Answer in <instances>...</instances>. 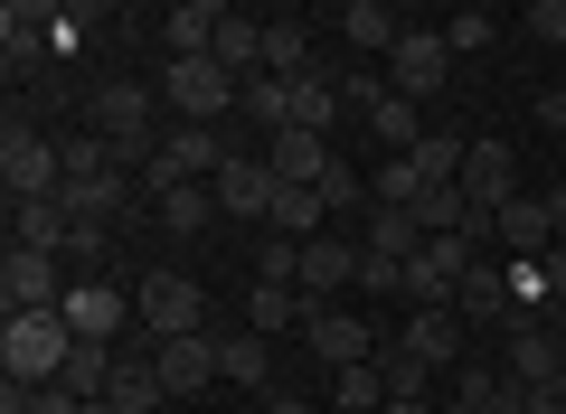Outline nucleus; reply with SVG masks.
I'll return each instance as SVG.
<instances>
[{
    "label": "nucleus",
    "mask_w": 566,
    "mask_h": 414,
    "mask_svg": "<svg viewBox=\"0 0 566 414\" xmlns=\"http://www.w3.org/2000/svg\"><path fill=\"white\" fill-rule=\"evenodd\" d=\"M85 114H95V141H114L123 170H151V151H161V95H151V85L114 76V85L85 95Z\"/></svg>",
    "instance_id": "nucleus-1"
},
{
    "label": "nucleus",
    "mask_w": 566,
    "mask_h": 414,
    "mask_svg": "<svg viewBox=\"0 0 566 414\" xmlns=\"http://www.w3.org/2000/svg\"><path fill=\"white\" fill-rule=\"evenodd\" d=\"M66 358H76V330L57 311H10L0 320V376L10 386H57Z\"/></svg>",
    "instance_id": "nucleus-2"
},
{
    "label": "nucleus",
    "mask_w": 566,
    "mask_h": 414,
    "mask_svg": "<svg viewBox=\"0 0 566 414\" xmlns=\"http://www.w3.org/2000/svg\"><path fill=\"white\" fill-rule=\"evenodd\" d=\"M472 264H482L472 236H424L416 264H406V311H453V293H463Z\"/></svg>",
    "instance_id": "nucleus-3"
},
{
    "label": "nucleus",
    "mask_w": 566,
    "mask_h": 414,
    "mask_svg": "<svg viewBox=\"0 0 566 414\" xmlns=\"http://www.w3.org/2000/svg\"><path fill=\"white\" fill-rule=\"evenodd\" d=\"M218 170H227V141L208 132V123H170L161 151H151V170H142V189H208Z\"/></svg>",
    "instance_id": "nucleus-4"
},
{
    "label": "nucleus",
    "mask_w": 566,
    "mask_h": 414,
    "mask_svg": "<svg viewBox=\"0 0 566 414\" xmlns=\"http://www.w3.org/2000/svg\"><path fill=\"white\" fill-rule=\"evenodd\" d=\"M133 320H142L151 339H189V330H208V293H199L189 274H170V264H161V274L133 283Z\"/></svg>",
    "instance_id": "nucleus-5"
},
{
    "label": "nucleus",
    "mask_w": 566,
    "mask_h": 414,
    "mask_svg": "<svg viewBox=\"0 0 566 414\" xmlns=\"http://www.w3.org/2000/svg\"><path fill=\"white\" fill-rule=\"evenodd\" d=\"M0 189H10V208H20V198H57V189H66L57 141H48V132H29L20 114H10V132H0Z\"/></svg>",
    "instance_id": "nucleus-6"
},
{
    "label": "nucleus",
    "mask_w": 566,
    "mask_h": 414,
    "mask_svg": "<svg viewBox=\"0 0 566 414\" xmlns=\"http://www.w3.org/2000/svg\"><path fill=\"white\" fill-rule=\"evenodd\" d=\"M387 349H406L416 368H434V376H463L472 368V320L463 311H406Z\"/></svg>",
    "instance_id": "nucleus-7"
},
{
    "label": "nucleus",
    "mask_w": 566,
    "mask_h": 414,
    "mask_svg": "<svg viewBox=\"0 0 566 414\" xmlns=\"http://www.w3.org/2000/svg\"><path fill=\"white\" fill-rule=\"evenodd\" d=\"M161 95H170L180 123H208V132H218V114H237V76H227L218 57H170Z\"/></svg>",
    "instance_id": "nucleus-8"
},
{
    "label": "nucleus",
    "mask_w": 566,
    "mask_h": 414,
    "mask_svg": "<svg viewBox=\"0 0 566 414\" xmlns=\"http://www.w3.org/2000/svg\"><path fill=\"white\" fill-rule=\"evenodd\" d=\"M57 320L85 339V349H114V330L133 320V293H123V283H104V274H95V283H66Z\"/></svg>",
    "instance_id": "nucleus-9"
},
{
    "label": "nucleus",
    "mask_w": 566,
    "mask_h": 414,
    "mask_svg": "<svg viewBox=\"0 0 566 414\" xmlns=\"http://www.w3.org/2000/svg\"><path fill=\"white\" fill-rule=\"evenodd\" d=\"M303 339H312V349H322V368H331V376H340V368H368V358L387 349V339L368 330V320L331 311V301H312V311H303Z\"/></svg>",
    "instance_id": "nucleus-10"
},
{
    "label": "nucleus",
    "mask_w": 566,
    "mask_h": 414,
    "mask_svg": "<svg viewBox=\"0 0 566 414\" xmlns=\"http://www.w3.org/2000/svg\"><path fill=\"white\" fill-rule=\"evenodd\" d=\"M66 283H57V255H39V245H10L0 255V311H57Z\"/></svg>",
    "instance_id": "nucleus-11"
},
{
    "label": "nucleus",
    "mask_w": 566,
    "mask_h": 414,
    "mask_svg": "<svg viewBox=\"0 0 566 414\" xmlns=\"http://www.w3.org/2000/svg\"><path fill=\"white\" fill-rule=\"evenodd\" d=\"M444 76H453L444 29H406V39H397V57H387V85H397V95L416 104V95H444Z\"/></svg>",
    "instance_id": "nucleus-12"
},
{
    "label": "nucleus",
    "mask_w": 566,
    "mask_h": 414,
    "mask_svg": "<svg viewBox=\"0 0 566 414\" xmlns=\"http://www.w3.org/2000/svg\"><path fill=\"white\" fill-rule=\"evenodd\" d=\"M208 189H218V217H237V226L255 217V226H264V217H274V189H283V179H274V160H245V151H227V170L208 179Z\"/></svg>",
    "instance_id": "nucleus-13"
},
{
    "label": "nucleus",
    "mask_w": 566,
    "mask_h": 414,
    "mask_svg": "<svg viewBox=\"0 0 566 414\" xmlns=\"http://www.w3.org/2000/svg\"><path fill=\"white\" fill-rule=\"evenodd\" d=\"M501 368L520 376V386H566V330H557V320H520Z\"/></svg>",
    "instance_id": "nucleus-14"
},
{
    "label": "nucleus",
    "mask_w": 566,
    "mask_h": 414,
    "mask_svg": "<svg viewBox=\"0 0 566 414\" xmlns=\"http://www.w3.org/2000/svg\"><path fill=\"white\" fill-rule=\"evenodd\" d=\"M151 368H161V386H170V395H199V386H218V330L161 339V349H151Z\"/></svg>",
    "instance_id": "nucleus-15"
},
{
    "label": "nucleus",
    "mask_w": 566,
    "mask_h": 414,
    "mask_svg": "<svg viewBox=\"0 0 566 414\" xmlns=\"http://www.w3.org/2000/svg\"><path fill=\"white\" fill-rule=\"evenodd\" d=\"M293 283H303V301H331L340 283H359V236H312Z\"/></svg>",
    "instance_id": "nucleus-16"
},
{
    "label": "nucleus",
    "mask_w": 566,
    "mask_h": 414,
    "mask_svg": "<svg viewBox=\"0 0 566 414\" xmlns=\"http://www.w3.org/2000/svg\"><path fill=\"white\" fill-rule=\"evenodd\" d=\"M264 160H274V179H293V189H322V179L340 170V151H331L322 132H274V141H264Z\"/></svg>",
    "instance_id": "nucleus-17"
},
{
    "label": "nucleus",
    "mask_w": 566,
    "mask_h": 414,
    "mask_svg": "<svg viewBox=\"0 0 566 414\" xmlns=\"http://www.w3.org/2000/svg\"><path fill=\"white\" fill-rule=\"evenodd\" d=\"M453 311H463V320H501V330H510V320H520V293H510V264H472V274H463V293H453Z\"/></svg>",
    "instance_id": "nucleus-18"
},
{
    "label": "nucleus",
    "mask_w": 566,
    "mask_h": 414,
    "mask_svg": "<svg viewBox=\"0 0 566 414\" xmlns=\"http://www.w3.org/2000/svg\"><path fill=\"white\" fill-rule=\"evenodd\" d=\"M331 20H340V39L359 47V57H397V39H406V20L387 10V0H340Z\"/></svg>",
    "instance_id": "nucleus-19"
},
{
    "label": "nucleus",
    "mask_w": 566,
    "mask_h": 414,
    "mask_svg": "<svg viewBox=\"0 0 566 414\" xmlns=\"http://www.w3.org/2000/svg\"><path fill=\"white\" fill-rule=\"evenodd\" d=\"M218 20H227V0H180L161 20V57H208L218 47Z\"/></svg>",
    "instance_id": "nucleus-20"
},
{
    "label": "nucleus",
    "mask_w": 566,
    "mask_h": 414,
    "mask_svg": "<svg viewBox=\"0 0 566 414\" xmlns=\"http://www.w3.org/2000/svg\"><path fill=\"white\" fill-rule=\"evenodd\" d=\"M501 245H510V264H538L547 255V245H557V226H547V198H510V208H501Z\"/></svg>",
    "instance_id": "nucleus-21"
},
{
    "label": "nucleus",
    "mask_w": 566,
    "mask_h": 414,
    "mask_svg": "<svg viewBox=\"0 0 566 414\" xmlns=\"http://www.w3.org/2000/svg\"><path fill=\"white\" fill-rule=\"evenodd\" d=\"M218 376H227V386H255V395H274V339H264V330L218 339Z\"/></svg>",
    "instance_id": "nucleus-22"
},
{
    "label": "nucleus",
    "mask_w": 566,
    "mask_h": 414,
    "mask_svg": "<svg viewBox=\"0 0 566 414\" xmlns=\"http://www.w3.org/2000/svg\"><path fill=\"white\" fill-rule=\"evenodd\" d=\"M208 57H218L227 66V76H264V20H245V10H227V20H218V47H208Z\"/></svg>",
    "instance_id": "nucleus-23"
},
{
    "label": "nucleus",
    "mask_w": 566,
    "mask_h": 414,
    "mask_svg": "<svg viewBox=\"0 0 566 414\" xmlns=\"http://www.w3.org/2000/svg\"><path fill=\"white\" fill-rule=\"evenodd\" d=\"M66 236H76V217H66L57 198H20V208H10V245H39V255H57Z\"/></svg>",
    "instance_id": "nucleus-24"
},
{
    "label": "nucleus",
    "mask_w": 566,
    "mask_h": 414,
    "mask_svg": "<svg viewBox=\"0 0 566 414\" xmlns=\"http://www.w3.org/2000/svg\"><path fill=\"white\" fill-rule=\"evenodd\" d=\"M303 311H312V301L293 293V283H245V330H264V339H274V330H303Z\"/></svg>",
    "instance_id": "nucleus-25"
},
{
    "label": "nucleus",
    "mask_w": 566,
    "mask_h": 414,
    "mask_svg": "<svg viewBox=\"0 0 566 414\" xmlns=\"http://www.w3.org/2000/svg\"><path fill=\"white\" fill-rule=\"evenodd\" d=\"M331 114H340V76H331V66L293 76V123H283V132H331Z\"/></svg>",
    "instance_id": "nucleus-26"
},
{
    "label": "nucleus",
    "mask_w": 566,
    "mask_h": 414,
    "mask_svg": "<svg viewBox=\"0 0 566 414\" xmlns=\"http://www.w3.org/2000/svg\"><path fill=\"white\" fill-rule=\"evenodd\" d=\"M237 114L264 123V141H274L283 123H293V76H245V85H237Z\"/></svg>",
    "instance_id": "nucleus-27"
},
{
    "label": "nucleus",
    "mask_w": 566,
    "mask_h": 414,
    "mask_svg": "<svg viewBox=\"0 0 566 414\" xmlns=\"http://www.w3.org/2000/svg\"><path fill=\"white\" fill-rule=\"evenodd\" d=\"M312 29L303 20H264V76H312Z\"/></svg>",
    "instance_id": "nucleus-28"
},
{
    "label": "nucleus",
    "mask_w": 566,
    "mask_h": 414,
    "mask_svg": "<svg viewBox=\"0 0 566 414\" xmlns=\"http://www.w3.org/2000/svg\"><path fill=\"white\" fill-rule=\"evenodd\" d=\"M161 368H151V358H123V368H114V395H104V405H114V414H161Z\"/></svg>",
    "instance_id": "nucleus-29"
},
{
    "label": "nucleus",
    "mask_w": 566,
    "mask_h": 414,
    "mask_svg": "<svg viewBox=\"0 0 566 414\" xmlns=\"http://www.w3.org/2000/svg\"><path fill=\"white\" fill-rule=\"evenodd\" d=\"M114 368H123L114 349H85V339H76V358H66V376H57V386L76 395V405H104V395H114Z\"/></svg>",
    "instance_id": "nucleus-30"
},
{
    "label": "nucleus",
    "mask_w": 566,
    "mask_h": 414,
    "mask_svg": "<svg viewBox=\"0 0 566 414\" xmlns=\"http://www.w3.org/2000/svg\"><path fill=\"white\" fill-rule=\"evenodd\" d=\"M331 414H387V368H378V358L331 376Z\"/></svg>",
    "instance_id": "nucleus-31"
},
{
    "label": "nucleus",
    "mask_w": 566,
    "mask_h": 414,
    "mask_svg": "<svg viewBox=\"0 0 566 414\" xmlns=\"http://www.w3.org/2000/svg\"><path fill=\"white\" fill-rule=\"evenodd\" d=\"M463 151H472V141H453V132H424L416 151H397V160L416 170V189H434V179H463Z\"/></svg>",
    "instance_id": "nucleus-32"
},
{
    "label": "nucleus",
    "mask_w": 566,
    "mask_h": 414,
    "mask_svg": "<svg viewBox=\"0 0 566 414\" xmlns=\"http://www.w3.org/2000/svg\"><path fill=\"white\" fill-rule=\"evenodd\" d=\"M368 255H397V264H416V245H424V226L406 217V208H368Z\"/></svg>",
    "instance_id": "nucleus-33"
},
{
    "label": "nucleus",
    "mask_w": 566,
    "mask_h": 414,
    "mask_svg": "<svg viewBox=\"0 0 566 414\" xmlns=\"http://www.w3.org/2000/svg\"><path fill=\"white\" fill-rule=\"evenodd\" d=\"M151 208H161L170 236H199V226L218 217V189H151Z\"/></svg>",
    "instance_id": "nucleus-34"
},
{
    "label": "nucleus",
    "mask_w": 566,
    "mask_h": 414,
    "mask_svg": "<svg viewBox=\"0 0 566 414\" xmlns=\"http://www.w3.org/2000/svg\"><path fill=\"white\" fill-rule=\"evenodd\" d=\"M368 123H378V141H387V151H416V141H424V123H416V104H406L397 85H387V95L368 104Z\"/></svg>",
    "instance_id": "nucleus-35"
},
{
    "label": "nucleus",
    "mask_w": 566,
    "mask_h": 414,
    "mask_svg": "<svg viewBox=\"0 0 566 414\" xmlns=\"http://www.w3.org/2000/svg\"><path fill=\"white\" fill-rule=\"evenodd\" d=\"M0 414H85V405L66 386H10V405H0Z\"/></svg>",
    "instance_id": "nucleus-36"
},
{
    "label": "nucleus",
    "mask_w": 566,
    "mask_h": 414,
    "mask_svg": "<svg viewBox=\"0 0 566 414\" xmlns=\"http://www.w3.org/2000/svg\"><path fill=\"white\" fill-rule=\"evenodd\" d=\"M444 47H453V57H472V47H491V10H463V20H444Z\"/></svg>",
    "instance_id": "nucleus-37"
},
{
    "label": "nucleus",
    "mask_w": 566,
    "mask_h": 414,
    "mask_svg": "<svg viewBox=\"0 0 566 414\" xmlns=\"http://www.w3.org/2000/svg\"><path fill=\"white\" fill-rule=\"evenodd\" d=\"M528 29H538L547 47H566V0H538V10H528Z\"/></svg>",
    "instance_id": "nucleus-38"
},
{
    "label": "nucleus",
    "mask_w": 566,
    "mask_h": 414,
    "mask_svg": "<svg viewBox=\"0 0 566 414\" xmlns=\"http://www.w3.org/2000/svg\"><path fill=\"white\" fill-rule=\"evenodd\" d=\"M538 283H547V301L566 311V245H547V255H538Z\"/></svg>",
    "instance_id": "nucleus-39"
},
{
    "label": "nucleus",
    "mask_w": 566,
    "mask_h": 414,
    "mask_svg": "<svg viewBox=\"0 0 566 414\" xmlns=\"http://www.w3.org/2000/svg\"><path fill=\"white\" fill-rule=\"evenodd\" d=\"M434 414H482V386H472V376H453V395H444Z\"/></svg>",
    "instance_id": "nucleus-40"
},
{
    "label": "nucleus",
    "mask_w": 566,
    "mask_h": 414,
    "mask_svg": "<svg viewBox=\"0 0 566 414\" xmlns=\"http://www.w3.org/2000/svg\"><path fill=\"white\" fill-rule=\"evenodd\" d=\"M538 123H547V132H566V76H557V85L538 95Z\"/></svg>",
    "instance_id": "nucleus-41"
},
{
    "label": "nucleus",
    "mask_w": 566,
    "mask_h": 414,
    "mask_svg": "<svg viewBox=\"0 0 566 414\" xmlns=\"http://www.w3.org/2000/svg\"><path fill=\"white\" fill-rule=\"evenodd\" d=\"M255 414H322V405H312V395H264Z\"/></svg>",
    "instance_id": "nucleus-42"
},
{
    "label": "nucleus",
    "mask_w": 566,
    "mask_h": 414,
    "mask_svg": "<svg viewBox=\"0 0 566 414\" xmlns=\"http://www.w3.org/2000/svg\"><path fill=\"white\" fill-rule=\"evenodd\" d=\"M528 414H566V386H528Z\"/></svg>",
    "instance_id": "nucleus-43"
},
{
    "label": "nucleus",
    "mask_w": 566,
    "mask_h": 414,
    "mask_svg": "<svg viewBox=\"0 0 566 414\" xmlns=\"http://www.w3.org/2000/svg\"><path fill=\"white\" fill-rule=\"evenodd\" d=\"M547 226H557V245H566V179L547 189Z\"/></svg>",
    "instance_id": "nucleus-44"
},
{
    "label": "nucleus",
    "mask_w": 566,
    "mask_h": 414,
    "mask_svg": "<svg viewBox=\"0 0 566 414\" xmlns=\"http://www.w3.org/2000/svg\"><path fill=\"white\" fill-rule=\"evenodd\" d=\"M557 330H566V311H557Z\"/></svg>",
    "instance_id": "nucleus-45"
}]
</instances>
